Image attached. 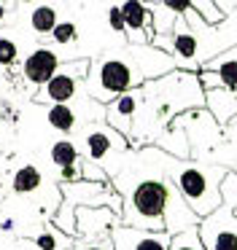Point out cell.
Returning a JSON list of instances; mask_svg holds the SVG:
<instances>
[{
	"label": "cell",
	"instance_id": "6da1fadb",
	"mask_svg": "<svg viewBox=\"0 0 237 250\" xmlns=\"http://www.w3.org/2000/svg\"><path fill=\"white\" fill-rule=\"evenodd\" d=\"M172 186L181 194V199L189 205V210L202 221L213 215L224 202H221V183L229 172L215 164H183L175 162L170 167Z\"/></svg>",
	"mask_w": 237,
	"mask_h": 250
},
{
	"label": "cell",
	"instance_id": "7a4b0ae2",
	"mask_svg": "<svg viewBox=\"0 0 237 250\" xmlns=\"http://www.w3.org/2000/svg\"><path fill=\"white\" fill-rule=\"evenodd\" d=\"M95 73H89L92 83V94L100 103H113L116 97L132 92L135 86L143 83V76L135 65H129L121 57H102L100 62H92Z\"/></svg>",
	"mask_w": 237,
	"mask_h": 250
},
{
	"label": "cell",
	"instance_id": "3957f363",
	"mask_svg": "<svg viewBox=\"0 0 237 250\" xmlns=\"http://www.w3.org/2000/svg\"><path fill=\"white\" fill-rule=\"evenodd\" d=\"M113 250H170V234L167 231H145L135 226H113L111 229Z\"/></svg>",
	"mask_w": 237,
	"mask_h": 250
},
{
	"label": "cell",
	"instance_id": "277c9868",
	"mask_svg": "<svg viewBox=\"0 0 237 250\" xmlns=\"http://www.w3.org/2000/svg\"><path fill=\"white\" fill-rule=\"evenodd\" d=\"M92 65L89 60H81L78 65H70V67H59L57 76L41 86L38 92V103H51V105H68L70 100L75 97V89H78V76H73V70H81V67Z\"/></svg>",
	"mask_w": 237,
	"mask_h": 250
},
{
	"label": "cell",
	"instance_id": "5b68a950",
	"mask_svg": "<svg viewBox=\"0 0 237 250\" xmlns=\"http://www.w3.org/2000/svg\"><path fill=\"white\" fill-rule=\"evenodd\" d=\"M59 67H62L59 65V57L54 54L51 49H35L24 60V65H22V76H24V81L32 83V86H46V83L57 76Z\"/></svg>",
	"mask_w": 237,
	"mask_h": 250
},
{
	"label": "cell",
	"instance_id": "8992f818",
	"mask_svg": "<svg viewBox=\"0 0 237 250\" xmlns=\"http://www.w3.org/2000/svg\"><path fill=\"white\" fill-rule=\"evenodd\" d=\"M84 146H86V156H89L92 164L102 162V159H108L113 151H121L124 148V137L118 135L116 129H111V126H89V129L84 132Z\"/></svg>",
	"mask_w": 237,
	"mask_h": 250
},
{
	"label": "cell",
	"instance_id": "52a82bcc",
	"mask_svg": "<svg viewBox=\"0 0 237 250\" xmlns=\"http://www.w3.org/2000/svg\"><path fill=\"white\" fill-rule=\"evenodd\" d=\"M197 231L208 250H237V231L226 223H218L215 212L199 221Z\"/></svg>",
	"mask_w": 237,
	"mask_h": 250
},
{
	"label": "cell",
	"instance_id": "ba28073f",
	"mask_svg": "<svg viewBox=\"0 0 237 250\" xmlns=\"http://www.w3.org/2000/svg\"><path fill=\"white\" fill-rule=\"evenodd\" d=\"M138 105H140L138 92H127L121 97H116L113 103H108V124H111V129H116L121 137L127 135L135 113H138Z\"/></svg>",
	"mask_w": 237,
	"mask_h": 250
},
{
	"label": "cell",
	"instance_id": "9c48e42d",
	"mask_svg": "<svg viewBox=\"0 0 237 250\" xmlns=\"http://www.w3.org/2000/svg\"><path fill=\"white\" fill-rule=\"evenodd\" d=\"M205 70L215 73V78L221 81V89H224V92H235L237 89V49L224 51L221 57H215L213 62L205 65Z\"/></svg>",
	"mask_w": 237,
	"mask_h": 250
},
{
	"label": "cell",
	"instance_id": "30bf717a",
	"mask_svg": "<svg viewBox=\"0 0 237 250\" xmlns=\"http://www.w3.org/2000/svg\"><path fill=\"white\" fill-rule=\"evenodd\" d=\"M121 14H124V22H127V30H129L132 35L148 30V24H151V11H148V6L129 0V3H124V6H121Z\"/></svg>",
	"mask_w": 237,
	"mask_h": 250
},
{
	"label": "cell",
	"instance_id": "8fae6325",
	"mask_svg": "<svg viewBox=\"0 0 237 250\" xmlns=\"http://www.w3.org/2000/svg\"><path fill=\"white\" fill-rule=\"evenodd\" d=\"M197 49H199V43H197V38H194V33L189 27H181V24H178L175 33H172V54H175L178 60L189 62V60L197 57Z\"/></svg>",
	"mask_w": 237,
	"mask_h": 250
},
{
	"label": "cell",
	"instance_id": "7c38bea8",
	"mask_svg": "<svg viewBox=\"0 0 237 250\" xmlns=\"http://www.w3.org/2000/svg\"><path fill=\"white\" fill-rule=\"evenodd\" d=\"M41 183H43V175H41V169L38 167H32V164H24L22 169H16V175H14V191L16 194H32V191H38L41 188Z\"/></svg>",
	"mask_w": 237,
	"mask_h": 250
},
{
	"label": "cell",
	"instance_id": "4fadbf2b",
	"mask_svg": "<svg viewBox=\"0 0 237 250\" xmlns=\"http://www.w3.org/2000/svg\"><path fill=\"white\" fill-rule=\"evenodd\" d=\"M57 8L54 6H38L35 11H32V30L35 33H41V35H46V33H54V27H57Z\"/></svg>",
	"mask_w": 237,
	"mask_h": 250
},
{
	"label": "cell",
	"instance_id": "5bb4252c",
	"mask_svg": "<svg viewBox=\"0 0 237 250\" xmlns=\"http://www.w3.org/2000/svg\"><path fill=\"white\" fill-rule=\"evenodd\" d=\"M46 119L54 129H62V132H70L75 126V113H73L70 105H51Z\"/></svg>",
	"mask_w": 237,
	"mask_h": 250
},
{
	"label": "cell",
	"instance_id": "9a60e30c",
	"mask_svg": "<svg viewBox=\"0 0 237 250\" xmlns=\"http://www.w3.org/2000/svg\"><path fill=\"white\" fill-rule=\"evenodd\" d=\"M48 156H51V162L62 169V167H68V164L78 162V148H75L70 140H59V143H54V146H51Z\"/></svg>",
	"mask_w": 237,
	"mask_h": 250
},
{
	"label": "cell",
	"instance_id": "2e32d148",
	"mask_svg": "<svg viewBox=\"0 0 237 250\" xmlns=\"http://www.w3.org/2000/svg\"><path fill=\"white\" fill-rule=\"evenodd\" d=\"M170 250H205L197 226H191V229H186V231L175 234V237L170 239Z\"/></svg>",
	"mask_w": 237,
	"mask_h": 250
},
{
	"label": "cell",
	"instance_id": "e0dca14e",
	"mask_svg": "<svg viewBox=\"0 0 237 250\" xmlns=\"http://www.w3.org/2000/svg\"><path fill=\"white\" fill-rule=\"evenodd\" d=\"M16 54H19V49H16V43L11 38H5V35H0V65L3 67H11L16 62Z\"/></svg>",
	"mask_w": 237,
	"mask_h": 250
},
{
	"label": "cell",
	"instance_id": "ac0fdd59",
	"mask_svg": "<svg viewBox=\"0 0 237 250\" xmlns=\"http://www.w3.org/2000/svg\"><path fill=\"white\" fill-rule=\"evenodd\" d=\"M191 8H199V14L205 17V22L208 24H218L221 19H224V11H215V3H191Z\"/></svg>",
	"mask_w": 237,
	"mask_h": 250
},
{
	"label": "cell",
	"instance_id": "d6986e66",
	"mask_svg": "<svg viewBox=\"0 0 237 250\" xmlns=\"http://www.w3.org/2000/svg\"><path fill=\"white\" fill-rule=\"evenodd\" d=\"M51 35H54V41H57V43H70V41L78 35V30H75L73 22H59L57 27H54Z\"/></svg>",
	"mask_w": 237,
	"mask_h": 250
},
{
	"label": "cell",
	"instance_id": "ffe728a7",
	"mask_svg": "<svg viewBox=\"0 0 237 250\" xmlns=\"http://www.w3.org/2000/svg\"><path fill=\"white\" fill-rule=\"evenodd\" d=\"M81 159L75 164H68V167H62L59 169V175H62V180L65 183H78V180H84V169H81Z\"/></svg>",
	"mask_w": 237,
	"mask_h": 250
},
{
	"label": "cell",
	"instance_id": "44dd1931",
	"mask_svg": "<svg viewBox=\"0 0 237 250\" xmlns=\"http://www.w3.org/2000/svg\"><path fill=\"white\" fill-rule=\"evenodd\" d=\"M108 24H111L113 33H124V30H127V22H124L121 6H113L111 11H108Z\"/></svg>",
	"mask_w": 237,
	"mask_h": 250
},
{
	"label": "cell",
	"instance_id": "7402d4cb",
	"mask_svg": "<svg viewBox=\"0 0 237 250\" xmlns=\"http://www.w3.org/2000/svg\"><path fill=\"white\" fill-rule=\"evenodd\" d=\"M35 245L41 250H59V242H57V237H54V234H38L35 237Z\"/></svg>",
	"mask_w": 237,
	"mask_h": 250
},
{
	"label": "cell",
	"instance_id": "603a6c76",
	"mask_svg": "<svg viewBox=\"0 0 237 250\" xmlns=\"http://www.w3.org/2000/svg\"><path fill=\"white\" fill-rule=\"evenodd\" d=\"M162 6H165V8H172L175 14H186V11H191V3H189V0H165Z\"/></svg>",
	"mask_w": 237,
	"mask_h": 250
},
{
	"label": "cell",
	"instance_id": "cb8c5ba5",
	"mask_svg": "<svg viewBox=\"0 0 237 250\" xmlns=\"http://www.w3.org/2000/svg\"><path fill=\"white\" fill-rule=\"evenodd\" d=\"M14 229V218H5V221H0V231H11Z\"/></svg>",
	"mask_w": 237,
	"mask_h": 250
},
{
	"label": "cell",
	"instance_id": "d4e9b609",
	"mask_svg": "<svg viewBox=\"0 0 237 250\" xmlns=\"http://www.w3.org/2000/svg\"><path fill=\"white\" fill-rule=\"evenodd\" d=\"M86 250H105L102 245H92V248H86Z\"/></svg>",
	"mask_w": 237,
	"mask_h": 250
},
{
	"label": "cell",
	"instance_id": "484cf974",
	"mask_svg": "<svg viewBox=\"0 0 237 250\" xmlns=\"http://www.w3.org/2000/svg\"><path fill=\"white\" fill-rule=\"evenodd\" d=\"M3 17H5V6L0 3V19H3Z\"/></svg>",
	"mask_w": 237,
	"mask_h": 250
}]
</instances>
